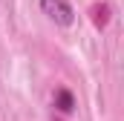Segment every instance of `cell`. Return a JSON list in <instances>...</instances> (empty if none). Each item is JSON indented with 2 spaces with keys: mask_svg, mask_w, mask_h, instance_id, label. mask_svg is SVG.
Returning a JSON list of instances; mask_svg holds the SVG:
<instances>
[{
  "mask_svg": "<svg viewBox=\"0 0 124 121\" xmlns=\"http://www.w3.org/2000/svg\"><path fill=\"white\" fill-rule=\"evenodd\" d=\"M40 12L55 26H63V29L75 23V9L69 6V0H40Z\"/></svg>",
  "mask_w": 124,
  "mask_h": 121,
  "instance_id": "6da1fadb",
  "label": "cell"
},
{
  "mask_svg": "<svg viewBox=\"0 0 124 121\" xmlns=\"http://www.w3.org/2000/svg\"><path fill=\"white\" fill-rule=\"evenodd\" d=\"M93 20H95V26H107L110 9H107V6H93Z\"/></svg>",
  "mask_w": 124,
  "mask_h": 121,
  "instance_id": "3957f363",
  "label": "cell"
},
{
  "mask_svg": "<svg viewBox=\"0 0 124 121\" xmlns=\"http://www.w3.org/2000/svg\"><path fill=\"white\" fill-rule=\"evenodd\" d=\"M52 104H55V110H58L61 115H69V113L75 110V95L66 90V87H61V90H55V98H52Z\"/></svg>",
  "mask_w": 124,
  "mask_h": 121,
  "instance_id": "7a4b0ae2",
  "label": "cell"
}]
</instances>
